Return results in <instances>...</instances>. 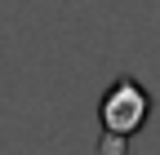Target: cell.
<instances>
[{
	"instance_id": "6da1fadb",
	"label": "cell",
	"mask_w": 160,
	"mask_h": 155,
	"mask_svg": "<svg viewBox=\"0 0 160 155\" xmlns=\"http://www.w3.org/2000/svg\"><path fill=\"white\" fill-rule=\"evenodd\" d=\"M147 115H151V93L133 75H120L98 102V124H102V138L111 142H129L147 124Z\"/></svg>"
}]
</instances>
